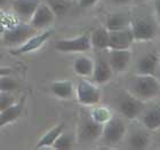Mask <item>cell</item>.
<instances>
[{
  "instance_id": "cell-10",
  "label": "cell",
  "mask_w": 160,
  "mask_h": 150,
  "mask_svg": "<svg viewBox=\"0 0 160 150\" xmlns=\"http://www.w3.org/2000/svg\"><path fill=\"white\" fill-rule=\"evenodd\" d=\"M54 21H55V15L52 9L45 3H40L37 9L34 10L33 15L31 16L30 25L33 27L36 30H40L49 27L50 24L54 23Z\"/></svg>"
},
{
  "instance_id": "cell-18",
  "label": "cell",
  "mask_w": 160,
  "mask_h": 150,
  "mask_svg": "<svg viewBox=\"0 0 160 150\" xmlns=\"http://www.w3.org/2000/svg\"><path fill=\"white\" fill-rule=\"evenodd\" d=\"M52 93L60 99H70L73 95V83L70 80H58L52 84Z\"/></svg>"
},
{
  "instance_id": "cell-7",
  "label": "cell",
  "mask_w": 160,
  "mask_h": 150,
  "mask_svg": "<svg viewBox=\"0 0 160 150\" xmlns=\"http://www.w3.org/2000/svg\"><path fill=\"white\" fill-rule=\"evenodd\" d=\"M92 48L89 37L81 34L79 37L61 39L55 43V49L61 53H83Z\"/></svg>"
},
{
  "instance_id": "cell-13",
  "label": "cell",
  "mask_w": 160,
  "mask_h": 150,
  "mask_svg": "<svg viewBox=\"0 0 160 150\" xmlns=\"http://www.w3.org/2000/svg\"><path fill=\"white\" fill-rule=\"evenodd\" d=\"M159 56L157 53L151 52L143 56H141L136 62V72L137 75H151L154 76L157 71Z\"/></svg>"
},
{
  "instance_id": "cell-28",
  "label": "cell",
  "mask_w": 160,
  "mask_h": 150,
  "mask_svg": "<svg viewBox=\"0 0 160 150\" xmlns=\"http://www.w3.org/2000/svg\"><path fill=\"white\" fill-rule=\"evenodd\" d=\"M17 102V99L12 93L8 92H0V112L6 110L7 108L12 107Z\"/></svg>"
},
{
  "instance_id": "cell-21",
  "label": "cell",
  "mask_w": 160,
  "mask_h": 150,
  "mask_svg": "<svg viewBox=\"0 0 160 150\" xmlns=\"http://www.w3.org/2000/svg\"><path fill=\"white\" fill-rule=\"evenodd\" d=\"M149 142H150L149 134L142 130L135 131L128 137V146L132 149H136V150L145 149L149 146Z\"/></svg>"
},
{
  "instance_id": "cell-29",
  "label": "cell",
  "mask_w": 160,
  "mask_h": 150,
  "mask_svg": "<svg viewBox=\"0 0 160 150\" xmlns=\"http://www.w3.org/2000/svg\"><path fill=\"white\" fill-rule=\"evenodd\" d=\"M15 24L16 23H13V22H12L10 16H8V15H6V14L3 13L2 9H0V34H2L6 29L13 27Z\"/></svg>"
},
{
  "instance_id": "cell-31",
  "label": "cell",
  "mask_w": 160,
  "mask_h": 150,
  "mask_svg": "<svg viewBox=\"0 0 160 150\" xmlns=\"http://www.w3.org/2000/svg\"><path fill=\"white\" fill-rule=\"evenodd\" d=\"M10 74H12V69H9V68L0 67V77L6 76V75H10Z\"/></svg>"
},
{
  "instance_id": "cell-6",
  "label": "cell",
  "mask_w": 160,
  "mask_h": 150,
  "mask_svg": "<svg viewBox=\"0 0 160 150\" xmlns=\"http://www.w3.org/2000/svg\"><path fill=\"white\" fill-rule=\"evenodd\" d=\"M77 100L83 106H96L101 101V90L88 80H80L76 88Z\"/></svg>"
},
{
  "instance_id": "cell-26",
  "label": "cell",
  "mask_w": 160,
  "mask_h": 150,
  "mask_svg": "<svg viewBox=\"0 0 160 150\" xmlns=\"http://www.w3.org/2000/svg\"><path fill=\"white\" fill-rule=\"evenodd\" d=\"M73 146H74L73 137H71V135H69V134L62 132V133L58 135V137L55 140V142L53 143L52 148L57 149V150H69L73 147Z\"/></svg>"
},
{
  "instance_id": "cell-23",
  "label": "cell",
  "mask_w": 160,
  "mask_h": 150,
  "mask_svg": "<svg viewBox=\"0 0 160 150\" xmlns=\"http://www.w3.org/2000/svg\"><path fill=\"white\" fill-rule=\"evenodd\" d=\"M143 125L148 130L156 131L160 127V109L158 106L151 108L143 116Z\"/></svg>"
},
{
  "instance_id": "cell-34",
  "label": "cell",
  "mask_w": 160,
  "mask_h": 150,
  "mask_svg": "<svg viewBox=\"0 0 160 150\" xmlns=\"http://www.w3.org/2000/svg\"><path fill=\"white\" fill-rule=\"evenodd\" d=\"M136 3H144V1H148V0H135Z\"/></svg>"
},
{
  "instance_id": "cell-22",
  "label": "cell",
  "mask_w": 160,
  "mask_h": 150,
  "mask_svg": "<svg viewBox=\"0 0 160 150\" xmlns=\"http://www.w3.org/2000/svg\"><path fill=\"white\" fill-rule=\"evenodd\" d=\"M129 24V20L123 13H114L110 14L107 20V30L108 31H116L126 29Z\"/></svg>"
},
{
  "instance_id": "cell-5",
  "label": "cell",
  "mask_w": 160,
  "mask_h": 150,
  "mask_svg": "<svg viewBox=\"0 0 160 150\" xmlns=\"http://www.w3.org/2000/svg\"><path fill=\"white\" fill-rule=\"evenodd\" d=\"M129 29L134 41H150L157 36V25L151 18H136L132 22Z\"/></svg>"
},
{
  "instance_id": "cell-25",
  "label": "cell",
  "mask_w": 160,
  "mask_h": 150,
  "mask_svg": "<svg viewBox=\"0 0 160 150\" xmlns=\"http://www.w3.org/2000/svg\"><path fill=\"white\" fill-rule=\"evenodd\" d=\"M42 1L52 9L55 16H62L70 8L69 0H42Z\"/></svg>"
},
{
  "instance_id": "cell-15",
  "label": "cell",
  "mask_w": 160,
  "mask_h": 150,
  "mask_svg": "<svg viewBox=\"0 0 160 150\" xmlns=\"http://www.w3.org/2000/svg\"><path fill=\"white\" fill-rule=\"evenodd\" d=\"M41 0H13V9L16 15L25 21H30Z\"/></svg>"
},
{
  "instance_id": "cell-4",
  "label": "cell",
  "mask_w": 160,
  "mask_h": 150,
  "mask_svg": "<svg viewBox=\"0 0 160 150\" xmlns=\"http://www.w3.org/2000/svg\"><path fill=\"white\" fill-rule=\"evenodd\" d=\"M145 102L140 100L138 97L134 96L129 92H125L122 95H120L118 101V109L119 112L127 119H135L144 110Z\"/></svg>"
},
{
  "instance_id": "cell-2",
  "label": "cell",
  "mask_w": 160,
  "mask_h": 150,
  "mask_svg": "<svg viewBox=\"0 0 160 150\" xmlns=\"http://www.w3.org/2000/svg\"><path fill=\"white\" fill-rule=\"evenodd\" d=\"M37 34V30L30 24L25 23H16L13 27L8 28L3 31L1 40L5 45L9 46H21L24 44L29 38Z\"/></svg>"
},
{
  "instance_id": "cell-24",
  "label": "cell",
  "mask_w": 160,
  "mask_h": 150,
  "mask_svg": "<svg viewBox=\"0 0 160 150\" xmlns=\"http://www.w3.org/2000/svg\"><path fill=\"white\" fill-rule=\"evenodd\" d=\"M112 116L113 115H112V111H111L110 108L104 107V106L94 107L92 109V111H90V118H92V120H94L97 124H101V125H104Z\"/></svg>"
},
{
  "instance_id": "cell-12",
  "label": "cell",
  "mask_w": 160,
  "mask_h": 150,
  "mask_svg": "<svg viewBox=\"0 0 160 150\" xmlns=\"http://www.w3.org/2000/svg\"><path fill=\"white\" fill-rule=\"evenodd\" d=\"M109 65L112 71L122 72L127 69L132 59L129 49H109Z\"/></svg>"
},
{
  "instance_id": "cell-27",
  "label": "cell",
  "mask_w": 160,
  "mask_h": 150,
  "mask_svg": "<svg viewBox=\"0 0 160 150\" xmlns=\"http://www.w3.org/2000/svg\"><path fill=\"white\" fill-rule=\"evenodd\" d=\"M17 88H18V83L14 78H12L10 75L0 77V92L12 93L14 91H16Z\"/></svg>"
},
{
  "instance_id": "cell-8",
  "label": "cell",
  "mask_w": 160,
  "mask_h": 150,
  "mask_svg": "<svg viewBox=\"0 0 160 150\" xmlns=\"http://www.w3.org/2000/svg\"><path fill=\"white\" fill-rule=\"evenodd\" d=\"M53 34L54 30L49 29V30L42 31V32H40L38 34H34L31 38H29L24 44H22L21 46H18V48L10 50V54H13V55H23V54L38 50L40 47L43 46V44L46 43L47 40L52 37Z\"/></svg>"
},
{
  "instance_id": "cell-17",
  "label": "cell",
  "mask_w": 160,
  "mask_h": 150,
  "mask_svg": "<svg viewBox=\"0 0 160 150\" xmlns=\"http://www.w3.org/2000/svg\"><path fill=\"white\" fill-rule=\"evenodd\" d=\"M94 63H95V62H94L93 59H90L89 56L80 55L77 59H74L72 68H73V71L78 76L89 77L93 74Z\"/></svg>"
},
{
  "instance_id": "cell-19",
  "label": "cell",
  "mask_w": 160,
  "mask_h": 150,
  "mask_svg": "<svg viewBox=\"0 0 160 150\" xmlns=\"http://www.w3.org/2000/svg\"><path fill=\"white\" fill-rule=\"evenodd\" d=\"M64 127H65L64 124H58L56 126H54L53 128H50V130L38 141L37 144L34 146V148H36V149H42V148L52 147L53 143L55 142V140L58 137V135H60L62 132H64Z\"/></svg>"
},
{
  "instance_id": "cell-9",
  "label": "cell",
  "mask_w": 160,
  "mask_h": 150,
  "mask_svg": "<svg viewBox=\"0 0 160 150\" xmlns=\"http://www.w3.org/2000/svg\"><path fill=\"white\" fill-rule=\"evenodd\" d=\"M134 43L133 34L129 28L121 30L109 31L108 49H129Z\"/></svg>"
},
{
  "instance_id": "cell-32",
  "label": "cell",
  "mask_w": 160,
  "mask_h": 150,
  "mask_svg": "<svg viewBox=\"0 0 160 150\" xmlns=\"http://www.w3.org/2000/svg\"><path fill=\"white\" fill-rule=\"evenodd\" d=\"M114 5H128L132 0H111Z\"/></svg>"
},
{
  "instance_id": "cell-16",
  "label": "cell",
  "mask_w": 160,
  "mask_h": 150,
  "mask_svg": "<svg viewBox=\"0 0 160 150\" xmlns=\"http://www.w3.org/2000/svg\"><path fill=\"white\" fill-rule=\"evenodd\" d=\"M112 74H113L112 69L110 68L107 61L103 59H100L94 63L93 74H92L94 84L103 85V84L108 83L112 78Z\"/></svg>"
},
{
  "instance_id": "cell-30",
  "label": "cell",
  "mask_w": 160,
  "mask_h": 150,
  "mask_svg": "<svg viewBox=\"0 0 160 150\" xmlns=\"http://www.w3.org/2000/svg\"><path fill=\"white\" fill-rule=\"evenodd\" d=\"M98 0H79V6L81 8H90L93 7Z\"/></svg>"
},
{
  "instance_id": "cell-14",
  "label": "cell",
  "mask_w": 160,
  "mask_h": 150,
  "mask_svg": "<svg viewBox=\"0 0 160 150\" xmlns=\"http://www.w3.org/2000/svg\"><path fill=\"white\" fill-rule=\"evenodd\" d=\"M25 100H27V97L22 96L20 100H17L15 104L0 112V130L6 126L7 124L13 123L20 118L23 112L24 106H25Z\"/></svg>"
},
{
  "instance_id": "cell-33",
  "label": "cell",
  "mask_w": 160,
  "mask_h": 150,
  "mask_svg": "<svg viewBox=\"0 0 160 150\" xmlns=\"http://www.w3.org/2000/svg\"><path fill=\"white\" fill-rule=\"evenodd\" d=\"M7 3H8V0H0V9H3L6 7Z\"/></svg>"
},
{
  "instance_id": "cell-3",
  "label": "cell",
  "mask_w": 160,
  "mask_h": 150,
  "mask_svg": "<svg viewBox=\"0 0 160 150\" xmlns=\"http://www.w3.org/2000/svg\"><path fill=\"white\" fill-rule=\"evenodd\" d=\"M126 134V125L122 119L118 117H111L107 123L103 125L102 137L108 146H117L122 140Z\"/></svg>"
},
{
  "instance_id": "cell-11",
  "label": "cell",
  "mask_w": 160,
  "mask_h": 150,
  "mask_svg": "<svg viewBox=\"0 0 160 150\" xmlns=\"http://www.w3.org/2000/svg\"><path fill=\"white\" fill-rule=\"evenodd\" d=\"M102 130H103V125L95 123L94 120H92V118L83 119L78 127V140L83 143L96 140L101 137Z\"/></svg>"
},
{
  "instance_id": "cell-20",
  "label": "cell",
  "mask_w": 160,
  "mask_h": 150,
  "mask_svg": "<svg viewBox=\"0 0 160 150\" xmlns=\"http://www.w3.org/2000/svg\"><path fill=\"white\" fill-rule=\"evenodd\" d=\"M92 48L95 49H108L109 45V31L107 28H98L94 30L92 36L89 37Z\"/></svg>"
},
{
  "instance_id": "cell-1",
  "label": "cell",
  "mask_w": 160,
  "mask_h": 150,
  "mask_svg": "<svg viewBox=\"0 0 160 150\" xmlns=\"http://www.w3.org/2000/svg\"><path fill=\"white\" fill-rule=\"evenodd\" d=\"M159 81L151 75H137L129 84V92L142 101L152 100L159 94Z\"/></svg>"
}]
</instances>
